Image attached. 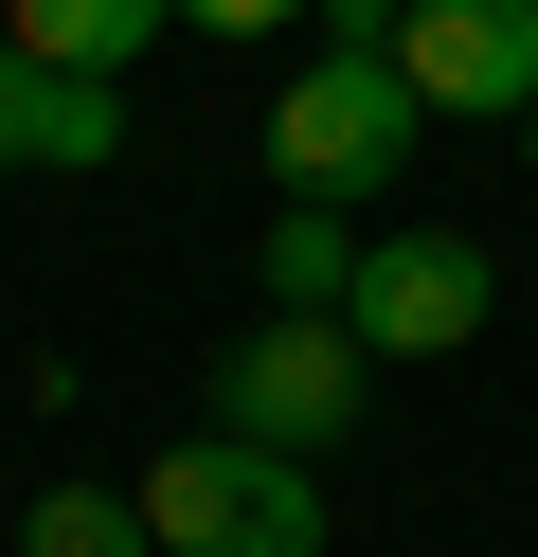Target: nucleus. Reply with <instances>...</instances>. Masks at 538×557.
<instances>
[{"instance_id": "12", "label": "nucleus", "mask_w": 538, "mask_h": 557, "mask_svg": "<svg viewBox=\"0 0 538 557\" xmlns=\"http://www.w3.org/2000/svg\"><path fill=\"white\" fill-rule=\"evenodd\" d=\"M521 162H538V109H521Z\"/></svg>"}, {"instance_id": "8", "label": "nucleus", "mask_w": 538, "mask_h": 557, "mask_svg": "<svg viewBox=\"0 0 538 557\" xmlns=\"http://www.w3.org/2000/svg\"><path fill=\"white\" fill-rule=\"evenodd\" d=\"M18 557H162V521H143V485H36Z\"/></svg>"}, {"instance_id": "7", "label": "nucleus", "mask_w": 538, "mask_h": 557, "mask_svg": "<svg viewBox=\"0 0 538 557\" xmlns=\"http://www.w3.org/2000/svg\"><path fill=\"white\" fill-rule=\"evenodd\" d=\"M162 18H179V0H0V37H18V54H54V73H126Z\"/></svg>"}, {"instance_id": "10", "label": "nucleus", "mask_w": 538, "mask_h": 557, "mask_svg": "<svg viewBox=\"0 0 538 557\" xmlns=\"http://www.w3.org/2000/svg\"><path fill=\"white\" fill-rule=\"evenodd\" d=\"M198 37H287V18H323V0H179Z\"/></svg>"}, {"instance_id": "3", "label": "nucleus", "mask_w": 538, "mask_h": 557, "mask_svg": "<svg viewBox=\"0 0 538 557\" xmlns=\"http://www.w3.org/2000/svg\"><path fill=\"white\" fill-rule=\"evenodd\" d=\"M359 377H377V342L341 324V306H270V324L215 360V432H251V449H341L359 432Z\"/></svg>"}, {"instance_id": "9", "label": "nucleus", "mask_w": 538, "mask_h": 557, "mask_svg": "<svg viewBox=\"0 0 538 557\" xmlns=\"http://www.w3.org/2000/svg\"><path fill=\"white\" fill-rule=\"evenodd\" d=\"M251 288H270V306H341V288H359V234L323 216V198H287L270 252H251Z\"/></svg>"}, {"instance_id": "1", "label": "nucleus", "mask_w": 538, "mask_h": 557, "mask_svg": "<svg viewBox=\"0 0 538 557\" xmlns=\"http://www.w3.org/2000/svg\"><path fill=\"white\" fill-rule=\"evenodd\" d=\"M413 73H395V37H323L305 73L270 90V181L287 198H323V216H341V198H377L395 162H413Z\"/></svg>"}, {"instance_id": "5", "label": "nucleus", "mask_w": 538, "mask_h": 557, "mask_svg": "<svg viewBox=\"0 0 538 557\" xmlns=\"http://www.w3.org/2000/svg\"><path fill=\"white\" fill-rule=\"evenodd\" d=\"M485 288L502 270L466 252V234H377L359 288H341V324L377 342V360H449V342H485Z\"/></svg>"}, {"instance_id": "4", "label": "nucleus", "mask_w": 538, "mask_h": 557, "mask_svg": "<svg viewBox=\"0 0 538 557\" xmlns=\"http://www.w3.org/2000/svg\"><path fill=\"white\" fill-rule=\"evenodd\" d=\"M395 73L449 126H521L538 109V0H395Z\"/></svg>"}, {"instance_id": "2", "label": "nucleus", "mask_w": 538, "mask_h": 557, "mask_svg": "<svg viewBox=\"0 0 538 557\" xmlns=\"http://www.w3.org/2000/svg\"><path fill=\"white\" fill-rule=\"evenodd\" d=\"M143 521H162V557H323V485L251 432H179L143 468Z\"/></svg>"}, {"instance_id": "11", "label": "nucleus", "mask_w": 538, "mask_h": 557, "mask_svg": "<svg viewBox=\"0 0 538 557\" xmlns=\"http://www.w3.org/2000/svg\"><path fill=\"white\" fill-rule=\"evenodd\" d=\"M323 18H341V37H395V0H323Z\"/></svg>"}, {"instance_id": "6", "label": "nucleus", "mask_w": 538, "mask_h": 557, "mask_svg": "<svg viewBox=\"0 0 538 557\" xmlns=\"http://www.w3.org/2000/svg\"><path fill=\"white\" fill-rule=\"evenodd\" d=\"M108 90H126V73H54V54L0 37V162H72V181H90V162L126 145V109H108Z\"/></svg>"}]
</instances>
